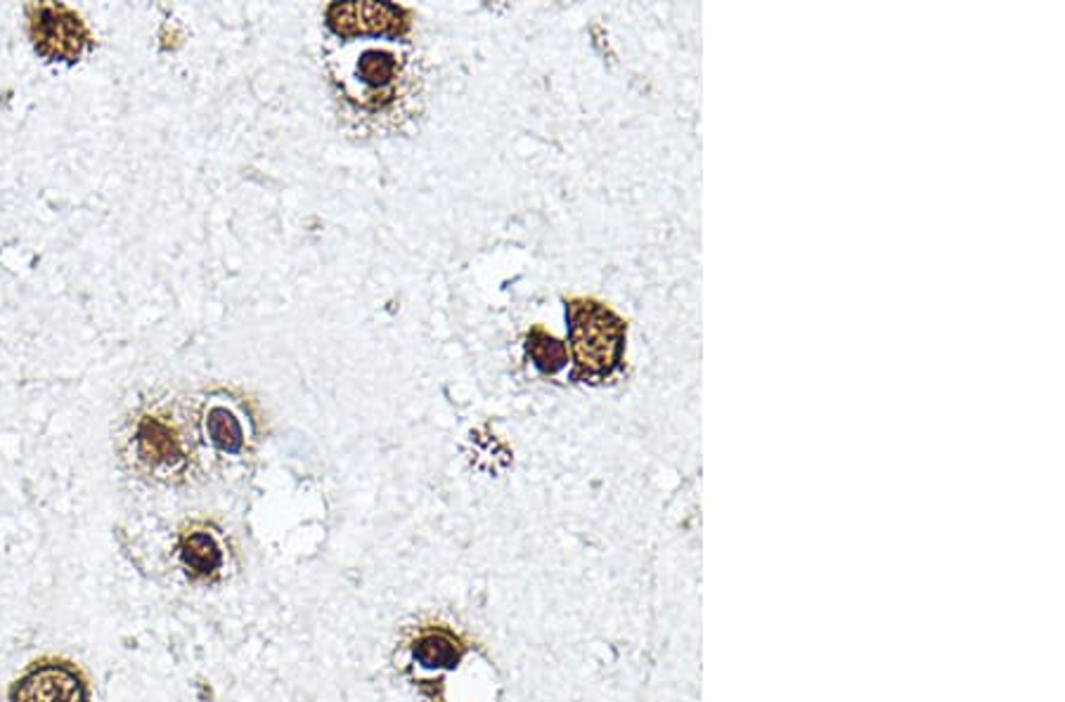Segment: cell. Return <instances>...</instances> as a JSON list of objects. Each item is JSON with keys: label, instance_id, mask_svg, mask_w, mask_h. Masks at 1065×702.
I'll list each match as a JSON object with an SVG mask.
<instances>
[{"label": "cell", "instance_id": "10", "mask_svg": "<svg viewBox=\"0 0 1065 702\" xmlns=\"http://www.w3.org/2000/svg\"><path fill=\"white\" fill-rule=\"evenodd\" d=\"M528 355L532 358V364H536L542 374H549V376L561 372L566 362H569V353H566L563 343L557 341L555 337H549V333L542 331L540 327L530 329L528 333Z\"/></svg>", "mask_w": 1065, "mask_h": 702}, {"label": "cell", "instance_id": "8", "mask_svg": "<svg viewBox=\"0 0 1065 702\" xmlns=\"http://www.w3.org/2000/svg\"><path fill=\"white\" fill-rule=\"evenodd\" d=\"M180 559L194 577H209L223 565V551L209 530H192L182 534Z\"/></svg>", "mask_w": 1065, "mask_h": 702}, {"label": "cell", "instance_id": "6", "mask_svg": "<svg viewBox=\"0 0 1065 702\" xmlns=\"http://www.w3.org/2000/svg\"><path fill=\"white\" fill-rule=\"evenodd\" d=\"M10 698L12 702H88V691L72 667L48 662L17 681Z\"/></svg>", "mask_w": 1065, "mask_h": 702}, {"label": "cell", "instance_id": "5", "mask_svg": "<svg viewBox=\"0 0 1065 702\" xmlns=\"http://www.w3.org/2000/svg\"><path fill=\"white\" fill-rule=\"evenodd\" d=\"M327 24L337 36H398L408 29L405 12L389 3H344L327 10Z\"/></svg>", "mask_w": 1065, "mask_h": 702}, {"label": "cell", "instance_id": "2", "mask_svg": "<svg viewBox=\"0 0 1065 702\" xmlns=\"http://www.w3.org/2000/svg\"><path fill=\"white\" fill-rule=\"evenodd\" d=\"M335 76L341 83V95L368 116L387 114L396 105H403L418 78L412 57L389 43H365L360 50L346 47Z\"/></svg>", "mask_w": 1065, "mask_h": 702}, {"label": "cell", "instance_id": "9", "mask_svg": "<svg viewBox=\"0 0 1065 702\" xmlns=\"http://www.w3.org/2000/svg\"><path fill=\"white\" fill-rule=\"evenodd\" d=\"M460 644L443 629H429L414 641V658L426 670H451L460 660Z\"/></svg>", "mask_w": 1065, "mask_h": 702}, {"label": "cell", "instance_id": "1", "mask_svg": "<svg viewBox=\"0 0 1065 702\" xmlns=\"http://www.w3.org/2000/svg\"><path fill=\"white\" fill-rule=\"evenodd\" d=\"M119 455L133 474L164 485L188 482L199 468V412L188 397L149 393L119 428Z\"/></svg>", "mask_w": 1065, "mask_h": 702}, {"label": "cell", "instance_id": "4", "mask_svg": "<svg viewBox=\"0 0 1065 702\" xmlns=\"http://www.w3.org/2000/svg\"><path fill=\"white\" fill-rule=\"evenodd\" d=\"M27 22L33 47L50 62L74 64L93 45L86 22L62 3L29 6Z\"/></svg>", "mask_w": 1065, "mask_h": 702}, {"label": "cell", "instance_id": "3", "mask_svg": "<svg viewBox=\"0 0 1065 702\" xmlns=\"http://www.w3.org/2000/svg\"><path fill=\"white\" fill-rule=\"evenodd\" d=\"M625 322L611 308L592 298L569 304V339L580 381L602 383L623 366Z\"/></svg>", "mask_w": 1065, "mask_h": 702}, {"label": "cell", "instance_id": "7", "mask_svg": "<svg viewBox=\"0 0 1065 702\" xmlns=\"http://www.w3.org/2000/svg\"><path fill=\"white\" fill-rule=\"evenodd\" d=\"M207 430V438L213 447H219L221 453L238 455L244 449L246 443V430L242 422V412L232 405L223 403V400H213L207 405L202 419Z\"/></svg>", "mask_w": 1065, "mask_h": 702}]
</instances>
